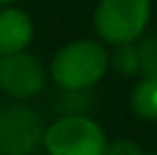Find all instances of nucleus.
Segmentation results:
<instances>
[{"label":"nucleus","instance_id":"obj_1","mask_svg":"<svg viewBox=\"0 0 157 155\" xmlns=\"http://www.w3.org/2000/svg\"><path fill=\"white\" fill-rule=\"evenodd\" d=\"M109 71V50L102 41H68L50 62V78L62 91H86Z\"/></svg>","mask_w":157,"mask_h":155},{"label":"nucleus","instance_id":"obj_2","mask_svg":"<svg viewBox=\"0 0 157 155\" xmlns=\"http://www.w3.org/2000/svg\"><path fill=\"white\" fill-rule=\"evenodd\" d=\"M150 14V0H98L94 12V30L102 44H132L146 32Z\"/></svg>","mask_w":157,"mask_h":155},{"label":"nucleus","instance_id":"obj_3","mask_svg":"<svg viewBox=\"0 0 157 155\" xmlns=\"http://www.w3.org/2000/svg\"><path fill=\"white\" fill-rule=\"evenodd\" d=\"M107 135L94 119L84 114H64L43 132V151L48 155H105Z\"/></svg>","mask_w":157,"mask_h":155},{"label":"nucleus","instance_id":"obj_4","mask_svg":"<svg viewBox=\"0 0 157 155\" xmlns=\"http://www.w3.org/2000/svg\"><path fill=\"white\" fill-rule=\"evenodd\" d=\"M41 116L21 100L0 105V155H32L43 144Z\"/></svg>","mask_w":157,"mask_h":155},{"label":"nucleus","instance_id":"obj_5","mask_svg":"<svg viewBox=\"0 0 157 155\" xmlns=\"http://www.w3.org/2000/svg\"><path fill=\"white\" fill-rule=\"evenodd\" d=\"M46 68L30 52L0 57V89L12 100H30L46 87Z\"/></svg>","mask_w":157,"mask_h":155},{"label":"nucleus","instance_id":"obj_6","mask_svg":"<svg viewBox=\"0 0 157 155\" xmlns=\"http://www.w3.org/2000/svg\"><path fill=\"white\" fill-rule=\"evenodd\" d=\"M34 39V23L30 14L18 7H0V57L23 52Z\"/></svg>","mask_w":157,"mask_h":155},{"label":"nucleus","instance_id":"obj_7","mask_svg":"<svg viewBox=\"0 0 157 155\" xmlns=\"http://www.w3.org/2000/svg\"><path fill=\"white\" fill-rule=\"evenodd\" d=\"M132 112L144 121H157V76H141L130 94Z\"/></svg>","mask_w":157,"mask_h":155},{"label":"nucleus","instance_id":"obj_8","mask_svg":"<svg viewBox=\"0 0 157 155\" xmlns=\"http://www.w3.org/2000/svg\"><path fill=\"white\" fill-rule=\"evenodd\" d=\"M109 68H114L118 76L132 78L139 76V50L137 44H116L109 52Z\"/></svg>","mask_w":157,"mask_h":155},{"label":"nucleus","instance_id":"obj_9","mask_svg":"<svg viewBox=\"0 0 157 155\" xmlns=\"http://www.w3.org/2000/svg\"><path fill=\"white\" fill-rule=\"evenodd\" d=\"M134 44L139 50V73L157 76V34H141Z\"/></svg>","mask_w":157,"mask_h":155},{"label":"nucleus","instance_id":"obj_10","mask_svg":"<svg viewBox=\"0 0 157 155\" xmlns=\"http://www.w3.org/2000/svg\"><path fill=\"white\" fill-rule=\"evenodd\" d=\"M105 155H146V153H144V148L139 146L134 139L123 137V139H116V141H109V144H107Z\"/></svg>","mask_w":157,"mask_h":155},{"label":"nucleus","instance_id":"obj_11","mask_svg":"<svg viewBox=\"0 0 157 155\" xmlns=\"http://www.w3.org/2000/svg\"><path fill=\"white\" fill-rule=\"evenodd\" d=\"M16 0H0V7H7V5H14Z\"/></svg>","mask_w":157,"mask_h":155}]
</instances>
